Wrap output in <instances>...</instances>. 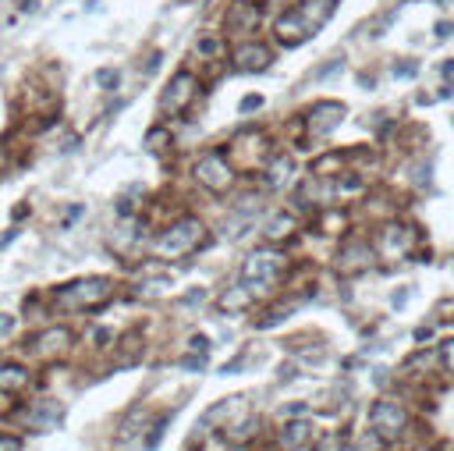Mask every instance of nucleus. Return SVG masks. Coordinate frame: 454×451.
Returning a JSON list of instances; mask_svg holds the SVG:
<instances>
[{
    "mask_svg": "<svg viewBox=\"0 0 454 451\" xmlns=\"http://www.w3.org/2000/svg\"><path fill=\"white\" fill-rule=\"evenodd\" d=\"M330 15H334V0H306V4H298V8H291L277 18V40L284 46L306 43L309 36H316L326 25Z\"/></svg>",
    "mask_w": 454,
    "mask_h": 451,
    "instance_id": "obj_1",
    "label": "nucleus"
},
{
    "mask_svg": "<svg viewBox=\"0 0 454 451\" xmlns=\"http://www.w3.org/2000/svg\"><path fill=\"white\" fill-rule=\"evenodd\" d=\"M284 274V256L274 253V249H259L245 259V266H241V278H245V284L259 295L266 288H274Z\"/></svg>",
    "mask_w": 454,
    "mask_h": 451,
    "instance_id": "obj_2",
    "label": "nucleus"
},
{
    "mask_svg": "<svg viewBox=\"0 0 454 451\" xmlns=\"http://www.w3.org/2000/svg\"><path fill=\"white\" fill-rule=\"evenodd\" d=\"M202 238H206L202 221L185 217V221H177V224L160 238V242H157V253H160V256H189L192 249L202 246Z\"/></svg>",
    "mask_w": 454,
    "mask_h": 451,
    "instance_id": "obj_3",
    "label": "nucleus"
},
{
    "mask_svg": "<svg viewBox=\"0 0 454 451\" xmlns=\"http://www.w3.org/2000/svg\"><path fill=\"white\" fill-rule=\"evenodd\" d=\"M110 298V281L107 278H85V281H75L68 288H60L57 303L60 306H71V309H93L100 303Z\"/></svg>",
    "mask_w": 454,
    "mask_h": 451,
    "instance_id": "obj_4",
    "label": "nucleus"
},
{
    "mask_svg": "<svg viewBox=\"0 0 454 451\" xmlns=\"http://www.w3.org/2000/svg\"><path fill=\"white\" fill-rule=\"evenodd\" d=\"M195 89H199V82H195L192 71H177L171 78V85L164 89V96H160V110L164 114H181L195 100Z\"/></svg>",
    "mask_w": 454,
    "mask_h": 451,
    "instance_id": "obj_5",
    "label": "nucleus"
},
{
    "mask_svg": "<svg viewBox=\"0 0 454 451\" xmlns=\"http://www.w3.org/2000/svg\"><path fill=\"white\" fill-rule=\"evenodd\" d=\"M231 164H227V157L224 153H206L199 164H195V182L199 185H206L209 192H224L227 185H231Z\"/></svg>",
    "mask_w": 454,
    "mask_h": 451,
    "instance_id": "obj_6",
    "label": "nucleus"
},
{
    "mask_svg": "<svg viewBox=\"0 0 454 451\" xmlns=\"http://www.w3.org/2000/svg\"><path fill=\"white\" fill-rule=\"evenodd\" d=\"M341 121H344V103H338V100H320V103L309 110V135H313V139H323V135L334 132Z\"/></svg>",
    "mask_w": 454,
    "mask_h": 451,
    "instance_id": "obj_7",
    "label": "nucleus"
},
{
    "mask_svg": "<svg viewBox=\"0 0 454 451\" xmlns=\"http://www.w3.org/2000/svg\"><path fill=\"white\" fill-rule=\"evenodd\" d=\"M224 28L234 36H249L259 28V4H252V0H234V4L227 8L224 15Z\"/></svg>",
    "mask_w": 454,
    "mask_h": 451,
    "instance_id": "obj_8",
    "label": "nucleus"
},
{
    "mask_svg": "<svg viewBox=\"0 0 454 451\" xmlns=\"http://www.w3.org/2000/svg\"><path fill=\"white\" fill-rule=\"evenodd\" d=\"M369 419H373V430H380L387 441L398 437L405 430V423H408V416H405V409L398 402H376L373 412H369Z\"/></svg>",
    "mask_w": 454,
    "mask_h": 451,
    "instance_id": "obj_9",
    "label": "nucleus"
},
{
    "mask_svg": "<svg viewBox=\"0 0 454 451\" xmlns=\"http://www.w3.org/2000/svg\"><path fill=\"white\" fill-rule=\"evenodd\" d=\"M270 61H274V53H270V46H263V43H245L234 53V65L241 71H266Z\"/></svg>",
    "mask_w": 454,
    "mask_h": 451,
    "instance_id": "obj_10",
    "label": "nucleus"
},
{
    "mask_svg": "<svg viewBox=\"0 0 454 451\" xmlns=\"http://www.w3.org/2000/svg\"><path fill=\"white\" fill-rule=\"evenodd\" d=\"M415 246V231L412 228H387L383 231V253L387 256H408Z\"/></svg>",
    "mask_w": 454,
    "mask_h": 451,
    "instance_id": "obj_11",
    "label": "nucleus"
},
{
    "mask_svg": "<svg viewBox=\"0 0 454 451\" xmlns=\"http://www.w3.org/2000/svg\"><path fill=\"white\" fill-rule=\"evenodd\" d=\"M369 259H373V253H369L366 242H348V246L338 253V266L344 270V274H355V270H362Z\"/></svg>",
    "mask_w": 454,
    "mask_h": 451,
    "instance_id": "obj_12",
    "label": "nucleus"
},
{
    "mask_svg": "<svg viewBox=\"0 0 454 451\" xmlns=\"http://www.w3.org/2000/svg\"><path fill=\"white\" fill-rule=\"evenodd\" d=\"M295 182V160L291 157H277L274 164H270L266 171V185L270 189H288Z\"/></svg>",
    "mask_w": 454,
    "mask_h": 451,
    "instance_id": "obj_13",
    "label": "nucleus"
},
{
    "mask_svg": "<svg viewBox=\"0 0 454 451\" xmlns=\"http://www.w3.org/2000/svg\"><path fill=\"white\" fill-rule=\"evenodd\" d=\"M313 437V427L306 423V419H295V423H288L284 427V434H281V444L288 448V451H295V448H302Z\"/></svg>",
    "mask_w": 454,
    "mask_h": 451,
    "instance_id": "obj_14",
    "label": "nucleus"
},
{
    "mask_svg": "<svg viewBox=\"0 0 454 451\" xmlns=\"http://www.w3.org/2000/svg\"><path fill=\"white\" fill-rule=\"evenodd\" d=\"M252 303H256V291H252L245 281H241V284H234V288H231V291L220 298V306H224V309H249Z\"/></svg>",
    "mask_w": 454,
    "mask_h": 451,
    "instance_id": "obj_15",
    "label": "nucleus"
},
{
    "mask_svg": "<svg viewBox=\"0 0 454 451\" xmlns=\"http://www.w3.org/2000/svg\"><path fill=\"white\" fill-rule=\"evenodd\" d=\"M68 345H71L68 330H46V334L40 338V352H43V355H57V352H64Z\"/></svg>",
    "mask_w": 454,
    "mask_h": 451,
    "instance_id": "obj_16",
    "label": "nucleus"
},
{
    "mask_svg": "<svg viewBox=\"0 0 454 451\" xmlns=\"http://www.w3.org/2000/svg\"><path fill=\"white\" fill-rule=\"evenodd\" d=\"M25 384H28V373L21 366H4V370H0V387H4V391H18Z\"/></svg>",
    "mask_w": 454,
    "mask_h": 451,
    "instance_id": "obj_17",
    "label": "nucleus"
},
{
    "mask_svg": "<svg viewBox=\"0 0 454 451\" xmlns=\"http://www.w3.org/2000/svg\"><path fill=\"white\" fill-rule=\"evenodd\" d=\"M291 228H295V217L291 214H277L274 221L266 224V238H284V235H291Z\"/></svg>",
    "mask_w": 454,
    "mask_h": 451,
    "instance_id": "obj_18",
    "label": "nucleus"
},
{
    "mask_svg": "<svg viewBox=\"0 0 454 451\" xmlns=\"http://www.w3.org/2000/svg\"><path fill=\"white\" fill-rule=\"evenodd\" d=\"M383 448H387V437H383L380 430L362 434V437H358V444H355V451H383Z\"/></svg>",
    "mask_w": 454,
    "mask_h": 451,
    "instance_id": "obj_19",
    "label": "nucleus"
},
{
    "mask_svg": "<svg viewBox=\"0 0 454 451\" xmlns=\"http://www.w3.org/2000/svg\"><path fill=\"white\" fill-rule=\"evenodd\" d=\"M96 82H100L103 89H114V85L121 82V71H117V68H103V71H96Z\"/></svg>",
    "mask_w": 454,
    "mask_h": 451,
    "instance_id": "obj_20",
    "label": "nucleus"
},
{
    "mask_svg": "<svg viewBox=\"0 0 454 451\" xmlns=\"http://www.w3.org/2000/svg\"><path fill=\"white\" fill-rule=\"evenodd\" d=\"M415 71H419L415 61H401V65H394V78H415Z\"/></svg>",
    "mask_w": 454,
    "mask_h": 451,
    "instance_id": "obj_21",
    "label": "nucleus"
},
{
    "mask_svg": "<svg viewBox=\"0 0 454 451\" xmlns=\"http://www.w3.org/2000/svg\"><path fill=\"white\" fill-rule=\"evenodd\" d=\"M199 53H206V57H213V53H220V40H199V46H195Z\"/></svg>",
    "mask_w": 454,
    "mask_h": 451,
    "instance_id": "obj_22",
    "label": "nucleus"
},
{
    "mask_svg": "<svg viewBox=\"0 0 454 451\" xmlns=\"http://www.w3.org/2000/svg\"><path fill=\"white\" fill-rule=\"evenodd\" d=\"M252 427H259V423H252V419H249V423H241L234 434H227L231 441H245V437H252Z\"/></svg>",
    "mask_w": 454,
    "mask_h": 451,
    "instance_id": "obj_23",
    "label": "nucleus"
},
{
    "mask_svg": "<svg viewBox=\"0 0 454 451\" xmlns=\"http://www.w3.org/2000/svg\"><path fill=\"white\" fill-rule=\"evenodd\" d=\"M440 359H444V366L454 373V341H447V345L440 348Z\"/></svg>",
    "mask_w": 454,
    "mask_h": 451,
    "instance_id": "obj_24",
    "label": "nucleus"
},
{
    "mask_svg": "<svg viewBox=\"0 0 454 451\" xmlns=\"http://www.w3.org/2000/svg\"><path fill=\"white\" fill-rule=\"evenodd\" d=\"M259 107H263V96H245V100H241V114L259 110Z\"/></svg>",
    "mask_w": 454,
    "mask_h": 451,
    "instance_id": "obj_25",
    "label": "nucleus"
},
{
    "mask_svg": "<svg viewBox=\"0 0 454 451\" xmlns=\"http://www.w3.org/2000/svg\"><path fill=\"white\" fill-rule=\"evenodd\" d=\"M192 348H195V352H202V355H206V352H209V341H206V338H202V334H195V338H192Z\"/></svg>",
    "mask_w": 454,
    "mask_h": 451,
    "instance_id": "obj_26",
    "label": "nucleus"
},
{
    "mask_svg": "<svg viewBox=\"0 0 454 451\" xmlns=\"http://www.w3.org/2000/svg\"><path fill=\"white\" fill-rule=\"evenodd\" d=\"M15 330V316H0V334H11Z\"/></svg>",
    "mask_w": 454,
    "mask_h": 451,
    "instance_id": "obj_27",
    "label": "nucleus"
},
{
    "mask_svg": "<svg viewBox=\"0 0 454 451\" xmlns=\"http://www.w3.org/2000/svg\"><path fill=\"white\" fill-rule=\"evenodd\" d=\"M0 451H18V441L15 437H0Z\"/></svg>",
    "mask_w": 454,
    "mask_h": 451,
    "instance_id": "obj_28",
    "label": "nucleus"
},
{
    "mask_svg": "<svg viewBox=\"0 0 454 451\" xmlns=\"http://www.w3.org/2000/svg\"><path fill=\"white\" fill-rule=\"evenodd\" d=\"M437 36H451V22H437Z\"/></svg>",
    "mask_w": 454,
    "mask_h": 451,
    "instance_id": "obj_29",
    "label": "nucleus"
},
{
    "mask_svg": "<svg viewBox=\"0 0 454 451\" xmlns=\"http://www.w3.org/2000/svg\"><path fill=\"white\" fill-rule=\"evenodd\" d=\"M21 11H36V0H21Z\"/></svg>",
    "mask_w": 454,
    "mask_h": 451,
    "instance_id": "obj_30",
    "label": "nucleus"
}]
</instances>
